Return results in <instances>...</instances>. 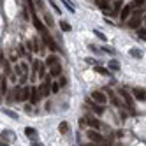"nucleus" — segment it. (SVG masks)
Instances as JSON below:
<instances>
[{
    "instance_id": "1",
    "label": "nucleus",
    "mask_w": 146,
    "mask_h": 146,
    "mask_svg": "<svg viewBox=\"0 0 146 146\" xmlns=\"http://www.w3.org/2000/svg\"><path fill=\"white\" fill-rule=\"evenodd\" d=\"M42 39H44V46H48L49 49H53V51H58L60 48H58V44L53 40V37H51L48 32H42Z\"/></svg>"
},
{
    "instance_id": "2",
    "label": "nucleus",
    "mask_w": 146,
    "mask_h": 146,
    "mask_svg": "<svg viewBox=\"0 0 146 146\" xmlns=\"http://www.w3.org/2000/svg\"><path fill=\"white\" fill-rule=\"evenodd\" d=\"M92 99L95 100L97 104H106V102H108V95H106L104 92H100V90L92 92Z\"/></svg>"
},
{
    "instance_id": "3",
    "label": "nucleus",
    "mask_w": 146,
    "mask_h": 146,
    "mask_svg": "<svg viewBox=\"0 0 146 146\" xmlns=\"http://www.w3.org/2000/svg\"><path fill=\"white\" fill-rule=\"evenodd\" d=\"M86 135H88V139H90L92 143H95V144H99V143H102V141H104V137H102L99 132H95V130H88V132H86Z\"/></svg>"
},
{
    "instance_id": "4",
    "label": "nucleus",
    "mask_w": 146,
    "mask_h": 146,
    "mask_svg": "<svg viewBox=\"0 0 146 146\" xmlns=\"http://www.w3.org/2000/svg\"><path fill=\"white\" fill-rule=\"evenodd\" d=\"M132 9H134V4H127L123 9H121V14H120V18L123 19V21H127L129 19V16L132 14Z\"/></svg>"
},
{
    "instance_id": "5",
    "label": "nucleus",
    "mask_w": 146,
    "mask_h": 146,
    "mask_svg": "<svg viewBox=\"0 0 146 146\" xmlns=\"http://www.w3.org/2000/svg\"><path fill=\"white\" fill-rule=\"evenodd\" d=\"M120 95L123 97V100H125V104H127V108L130 109V111H134V108H132V97H130V93L127 92V90H120Z\"/></svg>"
},
{
    "instance_id": "6",
    "label": "nucleus",
    "mask_w": 146,
    "mask_h": 146,
    "mask_svg": "<svg viewBox=\"0 0 146 146\" xmlns=\"http://www.w3.org/2000/svg\"><path fill=\"white\" fill-rule=\"evenodd\" d=\"M104 90H106V95L109 97V100H111V104H113V106H120V100H118V97H116V93H114L111 88H104Z\"/></svg>"
},
{
    "instance_id": "7",
    "label": "nucleus",
    "mask_w": 146,
    "mask_h": 146,
    "mask_svg": "<svg viewBox=\"0 0 146 146\" xmlns=\"http://www.w3.org/2000/svg\"><path fill=\"white\" fill-rule=\"evenodd\" d=\"M85 123L88 125V127H92V129H100V121H99L97 118H92V116H86V118H85Z\"/></svg>"
},
{
    "instance_id": "8",
    "label": "nucleus",
    "mask_w": 146,
    "mask_h": 146,
    "mask_svg": "<svg viewBox=\"0 0 146 146\" xmlns=\"http://www.w3.org/2000/svg\"><path fill=\"white\" fill-rule=\"evenodd\" d=\"M141 23H143L141 16H132V19H129V27L130 28H141Z\"/></svg>"
},
{
    "instance_id": "9",
    "label": "nucleus",
    "mask_w": 146,
    "mask_h": 146,
    "mask_svg": "<svg viewBox=\"0 0 146 146\" xmlns=\"http://www.w3.org/2000/svg\"><path fill=\"white\" fill-rule=\"evenodd\" d=\"M49 92H51V85H49V79H48L46 83H42V85H40V88H39V93H40V97H46Z\"/></svg>"
},
{
    "instance_id": "10",
    "label": "nucleus",
    "mask_w": 146,
    "mask_h": 146,
    "mask_svg": "<svg viewBox=\"0 0 146 146\" xmlns=\"http://www.w3.org/2000/svg\"><path fill=\"white\" fill-rule=\"evenodd\" d=\"M132 95L137 99V100H146V92L141 90V88H134L132 90Z\"/></svg>"
},
{
    "instance_id": "11",
    "label": "nucleus",
    "mask_w": 146,
    "mask_h": 146,
    "mask_svg": "<svg viewBox=\"0 0 146 146\" xmlns=\"http://www.w3.org/2000/svg\"><path fill=\"white\" fill-rule=\"evenodd\" d=\"M40 99V93H39V88H32V93H30V102L32 104H37V100Z\"/></svg>"
},
{
    "instance_id": "12",
    "label": "nucleus",
    "mask_w": 146,
    "mask_h": 146,
    "mask_svg": "<svg viewBox=\"0 0 146 146\" xmlns=\"http://www.w3.org/2000/svg\"><path fill=\"white\" fill-rule=\"evenodd\" d=\"M25 134H27V137H28V139H32V141L37 139V130L32 129V127H27V129H25Z\"/></svg>"
},
{
    "instance_id": "13",
    "label": "nucleus",
    "mask_w": 146,
    "mask_h": 146,
    "mask_svg": "<svg viewBox=\"0 0 146 146\" xmlns=\"http://www.w3.org/2000/svg\"><path fill=\"white\" fill-rule=\"evenodd\" d=\"M60 72H62V67H60V64H56V65H53V67H49V76L56 78V76H60Z\"/></svg>"
},
{
    "instance_id": "14",
    "label": "nucleus",
    "mask_w": 146,
    "mask_h": 146,
    "mask_svg": "<svg viewBox=\"0 0 146 146\" xmlns=\"http://www.w3.org/2000/svg\"><path fill=\"white\" fill-rule=\"evenodd\" d=\"M32 19H34V25L37 27V30H39V32H40V34H42V32H46V28H44V25H42V23H40V21H39V18H37L35 14H32Z\"/></svg>"
},
{
    "instance_id": "15",
    "label": "nucleus",
    "mask_w": 146,
    "mask_h": 146,
    "mask_svg": "<svg viewBox=\"0 0 146 146\" xmlns=\"http://www.w3.org/2000/svg\"><path fill=\"white\" fill-rule=\"evenodd\" d=\"M2 113L7 114V116H11L13 120H18V113H14L13 109H7V108H2Z\"/></svg>"
},
{
    "instance_id": "16",
    "label": "nucleus",
    "mask_w": 146,
    "mask_h": 146,
    "mask_svg": "<svg viewBox=\"0 0 146 146\" xmlns=\"http://www.w3.org/2000/svg\"><path fill=\"white\" fill-rule=\"evenodd\" d=\"M56 64H58V58H56L55 55L48 56V60H46V65H48V67H53V65H56Z\"/></svg>"
},
{
    "instance_id": "17",
    "label": "nucleus",
    "mask_w": 146,
    "mask_h": 146,
    "mask_svg": "<svg viewBox=\"0 0 146 146\" xmlns=\"http://www.w3.org/2000/svg\"><path fill=\"white\" fill-rule=\"evenodd\" d=\"M129 55H130V56H134V58H143V51H139V49L132 48V49L129 51Z\"/></svg>"
},
{
    "instance_id": "18",
    "label": "nucleus",
    "mask_w": 146,
    "mask_h": 146,
    "mask_svg": "<svg viewBox=\"0 0 146 146\" xmlns=\"http://www.w3.org/2000/svg\"><path fill=\"white\" fill-rule=\"evenodd\" d=\"M2 139H4V141H5V139H7V141H14V134H13L11 130H4Z\"/></svg>"
},
{
    "instance_id": "19",
    "label": "nucleus",
    "mask_w": 146,
    "mask_h": 146,
    "mask_svg": "<svg viewBox=\"0 0 146 146\" xmlns=\"http://www.w3.org/2000/svg\"><path fill=\"white\" fill-rule=\"evenodd\" d=\"M58 130H60L62 134H67V132H69V123H67V121H62V123L58 125Z\"/></svg>"
},
{
    "instance_id": "20",
    "label": "nucleus",
    "mask_w": 146,
    "mask_h": 146,
    "mask_svg": "<svg viewBox=\"0 0 146 146\" xmlns=\"http://www.w3.org/2000/svg\"><path fill=\"white\" fill-rule=\"evenodd\" d=\"M62 4H64V5H67V9H69L70 13H74V11H76V9H74V5H72V2H70V0H62Z\"/></svg>"
},
{
    "instance_id": "21",
    "label": "nucleus",
    "mask_w": 146,
    "mask_h": 146,
    "mask_svg": "<svg viewBox=\"0 0 146 146\" xmlns=\"http://www.w3.org/2000/svg\"><path fill=\"white\" fill-rule=\"evenodd\" d=\"M92 109L95 111L97 114H102V113H104V108H102V106H99V104H92Z\"/></svg>"
},
{
    "instance_id": "22",
    "label": "nucleus",
    "mask_w": 146,
    "mask_h": 146,
    "mask_svg": "<svg viewBox=\"0 0 146 146\" xmlns=\"http://www.w3.org/2000/svg\"><path fill=\"white\" fill-rule=\"evenodd\" d=\"M109 69H111V70H118V69H120V64H118L116 60H111V62H109Z\"/></svg>"
},
{
    "instance_id": "23",
    "label": "nucleus",
    "mask_w": 146,
    "mask_h": 146,
    "mask_svg": "<svg viewBox=\"0 0 146 146\" xmlns=\"http://www.w3.org/2000/svg\"><path fill=\"white\" fill-rule=\"evenodd\" d=\"M95 72H99V74H104V76H111V74H109V70H108V69H104V67H95Z\"/></svg>"
},
{
    "instance_id": "24",
    "label": "nucleus",
    "mask_w": 146,
    "mask_h": 146,
    "mask_svg": "<svg viewBox=\"0 0 146 146\" xmlns=\"http://www.w3.org/2000/svg\"><path fill=\"white\" fill-rule=\"evenodd\" d=\"M60 28L64 30V32H70V25H69L67 21H62V23H60Z\"/></svg>"
},
{
    "instance_id": "25",
    "label": "nucleus",
    "mask_w": 146,
    "mask_h": 146,
    "mask_svg": "<svg viewBox=\"0 0 146 146\" xmlns=\"http://www.w3.org/2000/svg\"><path fill=\"white\" fill-rule=\"evenodd\" d=\"M37 74H39V78H46V69H44L42 64H40V67H39V70H37Z\"/></svg>"
},
{
    "instance_id": "26",
    "label": "nucleus",
    "mask_w": 146,
    "mask_h": 146,
    "mask_svg": "<svg viewBox=\"0 0 146 146\" xmlns=\"http://www.w3.org/2000/svg\"><path fill=\"white\" fill-rule=\"evenodd\" d=\"M97 5L100 9H108V0H97Z\"/></svg>"
},
{
    "instance_id": "27",
    "label": "nucleus",
    "mask_w": 146,
    "mask_h": 146,
    "mask_svg": "<svg viewBox=\"0 0 146 146\" xmlns=\"http://www.w3.org/2000/svg\"><path fill=\"white\" fill-rule=\"evenodd\" d=\"M137 34H139V39H146V28H137Z\"/></svg>"
},
{
    "instance_id": "28",
    "label": "nucleus",
    "mask_w": 146,
    "mask_h": 146,
    "mask_svg": "<svg viewBox=\"0 0 146 146\" xmlns=\"http://www.w3.org/2000/svg\"><path fill=\"white\" fill-rule=\"evenodd\" d=\"M44 21H46V23H48V27H51V25H53V19H51V16H49V14H48V13H46V14H44Z\"/></svg>"
},
{
    "instance_id": "29",
    "label": "nucleus",
    "mask_w": 146,
    "mask_h": 146,
    "mask_svg": "<svg viewBox=\"0 0 146 146\" xmlns=\"http://www.w3.org/2000/svg\"><path fill=\"white\" fill-rule=\"evenodd\" d=\"M144 2H146V0H134L132 4H134V7H143V5H144Z\"/></svg>"
},
{
    "instance_id": "30",
    "label": "nucleus",
    "mask_w": 146,
    "mask_h": 146,
    "mask_svg": "<svg viewBox=\"0 0 146 146\" xmlns=\"http://www.w3.org/2000/svg\"><path fill=\"white\" fill-rule=\"evenodd\" d=\"M58 90H60V83H53V85H51V92L56 93Z\"/></svg>"
},
{
    "instance_id": "31",
    "label": "nucleus",
    "mask_w": 146,
    "mask_h": 146,
    "mask_svg": "<svg viewBox=\"0 0 146 146\" xmlns=\"http://www.w3.org/2000/svg\"><path fill=\"white\" fill-rule=\"evenodd\" d=\"M93 34H95V35H97L99 39H102V40H106V35H104V34H100L99 30H95V32H93Z\"/></svg>"
},
{
    "instance_id": "32",
    "label": "nucleus",
    "mask_w": 146,
    "mask_h": 146,
    "mask_svg": "<svg viewBox=\"0 0 146 146\" xmlns=\"http://www.w3.org/2000/svg\"><path fill=\"white\" fill-rule=\"evenodd\" d=\"M48 2H49L51 5H53V7H55V11H56V13H60V9H58V5H55V2H53V0H48Z\"/></svg>"
},
{
    "instance_id": "33",
    "label": "nucleus",
    "mask_w": 146,
    "mask_h": 146,
    "mask_svg": "<svg viewBox=\"0 0 146 146\" xmlns=\"http://www.w3.org/2000/svg\"><path fill=\"white\" fill-rule=\"evenodd\" d=\"M32 146H42V143H39V141H35V143H32Z\"/></svg>"
},
{
    "instance_id": "34",
    "label": "nucleus",
    "mask_w": 146,
    "mask_h": 146,
    "mask_svg": "<svg viewBox=\"0 0 146 146\" xmlns=\"http://www.w3.org/2000/svg\"><path fill=\"white\" fill-rule=\"evenodd\" d=\"M83 146H97V144H95V143H92V141H90L88 144H83Z\"/></svg>"
},
{
    "instance_id": "35",
    "label": "nucleus",
    "mask_w": 146,
    "mask_h": 146,
    "mask_svg": "<svg viewBox=\"0 0 146 146\" xmlns=\"http://www.w3.org/2000/svg\"><path fill=\"white\" fill-rule=\"evenodd\" d=\"M0 146H9V144L7 143H0Z\"/></svg>"
},
{
    "instance_id": "36",
    "label": "nucleus",
    "mask_w": 146,
    "mask_h": 146,
    "mask_svg": "<svg viewBox=\"0 0 146 146\" xmlns=\"http://www.w3.org/2000/svg\"><path fill=\"white\" fill-rule=\"evenodd\" d=\"M143 19H144V23H146V16H144V18H143Z\"/></svg>"
}]
</instances>
